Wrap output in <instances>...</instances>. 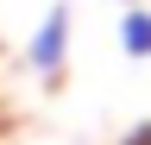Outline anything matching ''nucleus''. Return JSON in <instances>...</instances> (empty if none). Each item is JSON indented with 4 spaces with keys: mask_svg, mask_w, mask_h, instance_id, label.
Returning a JSON list of instances; mask_svg holds the SVG:
<instances>
[{
    "mask_svg": "<svg viewBox=\"0 0 151 145\" xmlns=\"http://www.w3.org/2000/svg\"><path fill=\"white\" fill-rule=\"evenodd\" d=\"M113 38H120V50H126L132 63H145L151 57V6H126L120 25H113Z\"/></svg>",
    "mask_w": 151,
    "mask_h": 145,
    "instance_id": "nucleus-2",
    "label": "nucleus"
},
{
    "mask_svg": "<svg viewBox=\"0 0 151 145\" xmlns=\"http://www.w3.org/2000/svg\"><path fill=\"white\" fill-rule=\"evenodd\" d=\"M69 6L57 0V6L38 19V32H32V44H25V63L38 69V76H63V63H69Z\"/></svg>",
    "mask_w": 151,
    "mask_h": 145,
    "instance_id": "nucleus-1",
    "label": "nucleus"
},
{
    "mask_svg": "<svg viewBox=\"0 0 151 145\" xmlns=\"http://www.w3.org/2000/svg\"><path fill=\"white\" fill-rule=\"evenodd\" d=\"M126 6H132V0H126Z\"/></svg>",
    "mask_w": 151,
    "mask_h": 145,
    "instance_id": "nucleus-3",
    "label": "nucleus"
}]
</instances>
